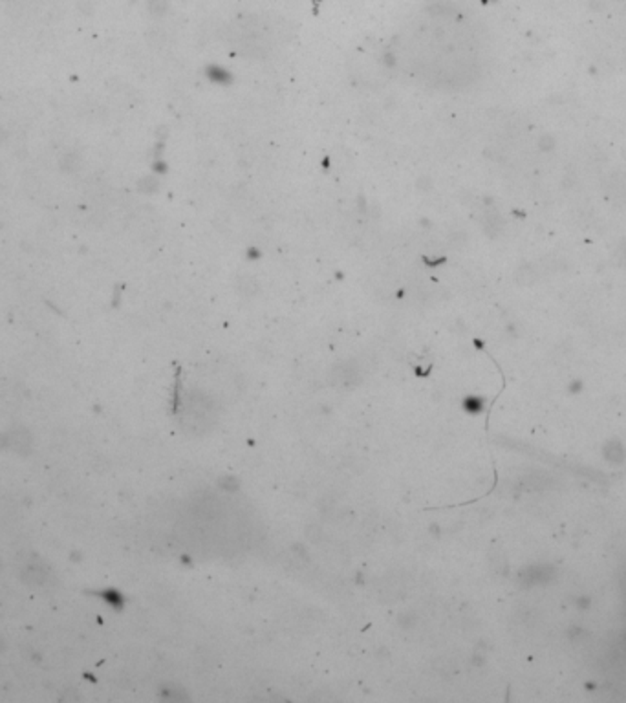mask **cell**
<instances>
[{"label": "cell", "instance_id": "obj_3", "mask_svg": "<svg viewBox=\"0 0 626 703\" xmlns=\"http://www.w3.org/2000/svg\"><path fill=\"white\" fill-rule=\"evenodd\" d=\"M0 568H2V564H0Z\"/></svg>", "mask_w": 626, "mask_h": 703}, {"label": "cell", "instance_id": "obj_2", "mask_svg": "<svg viewBox=\"0 0 626 703\" xmlns=\"http://www.w3.org/2000/svg\"><path fill=\"white\" fill-rule=\"evenodd\" d=\"M21 575H23V581L26 582V584L40 586V584H45L46 579H48V568H46L40 560L32 559L29 562H26V564L23 566Z\"/></svg>", "mask_w": 626, "mask_h": 703}, {"label": "cell", "instance_id": "obj_1", "mask_svg": "<svg viewBox=\"0 0 626 703\" xmlns=\"http://www.w3.org/2000/svg\"><path fill=\"white\" fill-rule=\"evenodd\" d=\"M4 443L15 453L26 454L32 449V434L24 427H15L4 436Z\"/></svg>", "mask_w": 626, "mask_h": 703}]
</instances>
